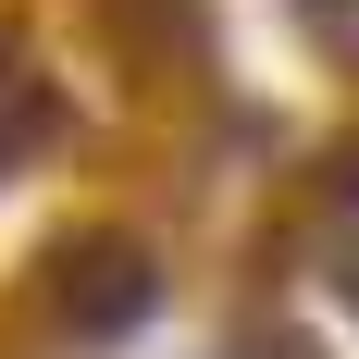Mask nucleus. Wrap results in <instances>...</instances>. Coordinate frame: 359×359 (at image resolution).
I'll use <instances>...</instances> for the list:
<instances>
[{"label": "nucleus", "mask_w": 359, "mask_h": 359, "mask_svg": "<svg viewBox=\"0 0 359 359\" xmlns=\"http://www.w3.org/2000/svg\"><path fill=\"white\" fill-rule=\"evenodd\" d=\"M149 297H161L149 248H124V236H111V248H87V260H74L62 323H74V334H137V323H149Z\"/></svg>", "instance_id": "nucleus-1"}, {"label": "nucleus", "mask_w": 359, "mask_h": 359, "mask_svg": "<svg viewBox=\"0 0 359 359\" xmlns=\"http://www.w3.org/2000/svg\"><path fill=\"white\" fill-rule=\"evenodd\" d=\"M334 198H347V211H359V161H347V174H334Z\"/></svg>", "instance_id": "nucleus-2"}, {"label": "nucleus", "mask_w": 359, "mask_h": 359, "mask_svg": "<svg viewBox=\"0 0 359 359\" xmlns=\"http://www.w3.org/2000/svg\"><path fill=\"white\" fill-rule=\"evenodd\" d=\"M310 13H347V0H310Z\"/></svg>", "instance_id": "nucleus-3"}]
</instances>
